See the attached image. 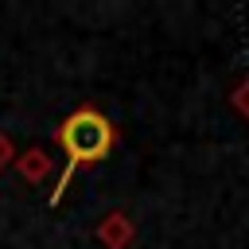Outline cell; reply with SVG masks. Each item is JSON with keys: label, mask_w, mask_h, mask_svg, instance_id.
Wrapping results in <instances>:
<instances>
[{"label": "cell", "mask_w": 249, "mask_h": 249, "mask_svg": "<svg viewBox=\"0 0 249 249\" xmlns=\"http://www.w3.org/2000/svg\"><path fill=\"white\" fill-rule=\"evenodd\" d=\"M113 140H117V132H113L109 117H101L97 109H74V113L58 124V144H62V152H66V171L58 175L54 198L66 191V183H70V175H74L78 167L105 160L109 148H113Z\"/></svg>", "instance_id": "cell-1"}, {"label": "cell", "mask_w": 249, "mask_h": 249, "mask_svg": "<svg viewBox=\"0 0 249 249\" xmlns=\"http://www.w3.org/2000/svg\"><path fill=\"white\" fill-rule=\"evenodd\" d=\"M233 101H237V109H241V113H245V117H249V78H245V82H241V89H237V93H233Z\"/></svg>", "instance_id": "cell-2"}]
</instances>
